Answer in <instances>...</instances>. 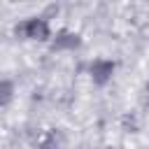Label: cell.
<instances>
[{
	"label": "cell",
	"instance_id": "2",
	"mask_svg": "<svg viewBox=\"0 0 149 149\" xmlns=\"http://www.w3.org/2000/svg\"><path fill=\"white\" fill-rule=\"evenodd\" d=\"M91 72H93V77H95V79H100V77H107V74H112V63L98 61V63L91 68Z\"/></svg>",
	"mask_w": 149,
	"mask_h": 149
},
{
	"label": "cell",
	"instance_id": "1",
	"mask_svg": "<svg viewBox=\"0 0 149 149\" xmlns=\"http://www.w3.org/2000/svg\"><path fill=\"white\" fill-rule=\"evenodd\" d=\"M26 28H28V37L47 35V23H44V21H37V19H33V21H28V23H26Z\"/></svg>",
	"mask_w": 149,
	"mask_h": 149
}]
</instances>
